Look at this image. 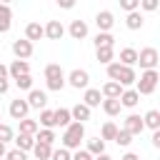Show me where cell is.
Returning a JSON list of instances; mask_svg holds the SVG:
<instances>
[{"mask_svg":"<svg viewBox=\"0 0 160 160\" xmlns=\"http://www.w3.org/2000/svg\"><path fill=\"white\" fill-rule=\"evenodd\" d=\"M2 160H28V155H25L22 150H18V148H15V150H8Z\"/></svg>","mask_w":160,"mask_h":160,"instance_id":"cell-41","label":"cell"},{"mask_svg":"<svg viewBox=\"0 0 160 160\" xmlns=\"http://www.w3.org/2000/svg\"><path fill=\"white\" fill-rule=\"evenodd\" d=\"M15 85H18V90H32V75H22V78H18L15 80Z\"/></svg>","mask_w":160,"mask_h":160,"instance_id":"cell-36","label":"cell"},{"mask_svg":"<svg viewBox=\"0 0 160 160\" xmlns=\"http://www.w3.org/2000/svg\"><path fill=\"white\" fill-rule=\"evenodd\" d=\"M60 140H62L65 150H80V142L85 140V125L82 122H70Z\"/></svg>","mask_w":160,"mask_h":160,"instance_id":"cell-2","label":"cell"},{"mask_svg":"<svg viewBox=\"0 0 160 160\" xmlns=\"http://www.w3.org/2000/svg\"><path fill=\"white\" fill-rule=\"evenodd\" d=\"M68 32H70L72 40H85L88 38V22L85 20H72L70 28H68Z\"/></svg>","mask_w":160,"mask_h":160,"instance_id":"cell-13","label":"cell"},{"mask_svg":"<svg viewBox=\"0 0 160 160\" xmlns=\"http://www.w3.org/2000/svg\"><path fill=\"white\" fill-rule=\"evenodd\" d=\"M45 85H48V90H62L65 88V78H55V80H45Z\"/></svg>","mask_w":160,"mask_h":160,"instance_id":"cell-40","label":"cell"},{"mask_svg":"<svg viewBox=\"0 0 160 160\" xmlns=\"http://www.w3.org/2000/svg\"><path fill=\"white\" fill-rule=\"evenodd\" d=\"M100 102H102L100 90H98V88H88V90H85V95H82V105H88V108L92 110V108H98Z\"/></svg>","mask_w":160,"mask_h":160,"instance_id":"cell-16","label":"cell"},{"mask_svg":"<svg viewBox=\"0 0 160 160\" xmlns=\"http://www.w3.org/2000/svg\"><path fill=\"white\" fill-rule=\"evenodd\" d=\"M120 92H122V88H120L118 82H112V80H108V82L102 85V90H100L102 100H118V98H120Z\"/></svg>","mask_w":160,"mask_h":160,"instance_id":"cell-15","label":"cell"},{"mask_svg":"<svg viewBox=\"0 0 160 160\" xmlns=\"http://www.w3.org/2000/svg\"><path fill=\"white\" fill-rule=\"evenodd\" d=\"M112 58H115V48H98L95 50V60L102 62V65H110Z\"/></svg>","mask_w":160,"mask_h":160,"instance_id":"cell-24","label":"cell"},{"mask_svg":"<svg viewBox=\"0 0 160 160\" xmlns=\"http://www.w3.org/2000/svg\"><path fill=\"white\" fill-rule=\"evenodd\" d=\"M95 25H98V32H110V28L115 25V15L110 10H100L95 15Z\"/></svg>","mask_w":160,"mask_h":160,"instance_id":"cell-8","label":"cell"},{"mask_svg":"<svg viewBox=\"0 0 160 160\" xmlns=\"http://www.w3.org/2000/svg\"><path fill=\"white\" fill-rule=\"evenodd\" d=\"M122 130H125V132H130L132 138H135V135H140V132L145 130V128H142V118H140V115H135V112H130V115L125 118Z\"/></svg>","mask_w":160,"mask_h":160,"instance_id":"cell-11","label":"cell"},{"mask_svg":"<svg viewBox=\"0 0 160 160\" xmlns=\"http://www.w3.org/2000/svg\"><path fill=\"white\" fill-rule=\"evenodd\" d=\"M38 125H42L45 130H52L55 128V110H48V108L40 110V122Z\"/></svg>","mask_w":160,"mask_h":160,"instance_id":"cell-27","label":"cell"},{"mask_svg":"<svg viewBox=\"0 0 160 160\" xmlns=\"http://www.w3.org/2000/svg\"><path fill=\"white\" fill-rule=\"evenodd\" d=\"M70 150H65V148H52V155H50V160H70Z\"/></svg>","mask_w":160,"mask_h":160,"instance_id":"cell-37","label":"cell"},{"mask_svg":"<svg viewBox=\"0 0 160 160\" xmlns=\"http://www.w3.org/2000/svg\"><path fill=\"white\" fill-rule=\"evenodd\" d=\"M40 38H45L42 25H40V22H28V25H25V40H28V42H35V40H40Z\"/></svg>","mask_w":160,"mask_h":160,"instance_id":"cell-14","label":"cell"},{"mask_svg":"<svg viewBox=\"0 0 160 160\" xmlns=\"http://www.w3.org/2000/svg\"><path fill=\"white\" fill-rule=\"evenodd\" d=\"M42 30H45V38L48 40H60L65 35V28H62L60 20H50L48 25H42Z\"/></svg>","mask_w":160,"mask_h":160,"instance_id":"cell-12","label":"cell"},{"mask_svg":"<svg viewBox=\"0 0 160 160\" xmlns=\"http://www.w3.org/2000/svg\"><path fill=\"white\" fill-rule=\"evenodd\" d=\"M118 100H120V108H135V105L140 102V95H138V92L130 88V90H122Z\"/></svg>","mask_w":160,"mask_h":160,"instance_id":"cell-19","label":"cell"},{"mask_svg":"<svg viewBox=\"0 0 160 160\" xmlns=\"http://www.w3.org/2000/svg\"><path fill=\"white\" fill-rule=\"evenodd\" d=\"M5 152H8V150H5V142H0V160L5 158Z\"/></svg>","mask_w":160,"mask_h":160,"instance_id":"cell-50","label":"cell"},{"mask_svg":"<svg viewBox=\"0 0 160 160\" xmlns=\"http://www.w3.org/2000/svg\"><path fill=\"white\" fill-rule=\"evenodd\" d=\"M120 8L125 12H135V10H140V0H120Z\"/></svg>","mask_w":160,"mask_h":160,"instance_id":"cell-38","label":"cell"},{"mask_svg":"<svg viewBox=\"0 0 160 160\" xmlns=\"http://www.w3.org/2000/svg\"><path fill=\"white\" fill-rule=\"evenodd\" d=\"M85 150H88V152H90L92 158H98V155H102V152H105V142H102L100 138H90V140H88V148H85Z\"/></svg>","mask_w":160,"mask_h":160,"instance_id":"cell-28","label":"cell"},{"mask_svg":"<svg viewBox=\"0 0 160 160\" xmlns=\"http://www.w3.org/2000/svg\"><path fill=\"white\" fill-rule=\"evenodd\" d=\"M55 140H58V138H55V130H45V128H40V130L35 132V142H42V145H50V148H52Z\"/></svg>","mask_w":160,"mask_h":160,"instance_id":"cell-25","label":"cell"},{"mask_svg":"<svg viewBox=\"0 0 160 160\" xmlns=\"http://www.w3.org/2000/svg\"><path fill=\"white\" fill-rule=\"evenodd\" d=\"M105 68H108V78H110L112 82H118L122 90H125L128 85H135V80H138L135 70H132V68H125V65H120V62H110V65H105Z\"/></svg>","mask_w":160,"mask_h":160,"instance_id":"cell-1","label":"cell"},{"mask_svg":"<svg viewBox=\"0 0 160 160\" xmlns=\"http://www.w3.org/2000/svg\"><path fill=\"white\" fill-rule=\"evenodd\" d=\"M65 85H70V88H75V90H88V85H90L88 70H82V68L70 70V75H65Z\"/></svg>","mask_w":160,"mask_h":160,"instance_id":"cell-4","label":"cell"},{"mask_svg":"<svg viewBox=\"0 0 160 160\" xmlns=\"http://www.w3.org/2000/svg\"><path fill=\"white\" fill-rule=\"evenodd\" d=\"M15 148H18V150H22V152H28V150H32V148H35V138H32V135H22V132H20V135L15 138Z\"/></svg>","mask_w":160,"mask_h":160,"instance_id":"cell-26","label":"cell"},{"mask_svg":"<svg viewBox=\"0 0 160 160\" xmlns=\"http://www.w3.org/2000/svg\"><path fill=\"white\" fill-rule=\"evenodd\" d=\"M8 90H10V82L8 80H0V95H5Z\"/></svg>","mask_w":160,"mask_h":160,"instance_id":"cell-45","label":"cell"},{"mask_svg":"<svg viewBox=\"0 0 160 160\" xmlns=\"http://www.w3.org/2000/svg\"><path fill=\"white\" fill-rule=\"evenodd\" d=\"M158 60H160V55H158L155 48H142L138 52V62H140L142 70H155L158 68Z\"/></svg>","mask_w":160,"mask_h":160,"instance_id":"cell-5","label":"cell"},{"mask_svg":"<svg viewBox=\"0 0 160 160\" xmlns=\"http://www.w3.org/2000/svg\"><path fill=\"white\" fill-rule=\"evenodd\" d=\"M92 42H95V50H98V48H115V38H112V32H98Z\"/></svg>","mask_w":160,"mask_h":160,"instance_id":"cell-23","label":"cell"},{"mask_svg":"<svg viewBox=\"0 0 160 160\" xmlns=\"http://www.w3.org/2000/svg\"><path fill=\"white\" fill-rule=\"evenodd\" d=\"M32 155H35V160H50V155H52V148H50V145H42V142H35V148H32Z\"/></svg>","mask_w":160,"mask_h":160,"instance_id":"cell-32","label":"cell"},{"mask_svg":"<svg viewBox=\"0 0 160 160\" xmlns=\"http://www.w3.org/2000/svg\"><path fill=\"white\" fill-rule=\"evenodd\" d=\"M140 8L142 10H155L158 8V0H140Z\"/></svg>","mask_w":160,"mask_h":160,"instance_id":"cell-43","label":"cell"},{"mask_svg":"<svg viewBox=\"0 0 160 160\" xmlns=\"http://www.w3.org/2000/svg\"><path fill=\"white\" fill-rule=\"evenodd\" d=\"M70 160H92V155H90L88 150H75V152L70 155Z\"/></svg>","mask_w":160,"mask_h":160,"instance_id":"cell-42","label":"cell"},{"mask_svg":"<svg viewBox=\"0 0 160 160\" xmlns=\"http://www.w3.org/2000/svg\"><path fill=\"white\" fill-rule=\"evenodd\" d=\"M102 105V110H105V115H110V118H115V115H120V100H102L100 102Z\"/></svg>","mask_w":160,"mask_h":160,"instance_id":"cell-34","label":"cell"},{"mask_svg":"<svg viewBox=\"0 0 160 160\" xmlns=\"http://www.w3.org/2000/svg\"><path fill=\"white\" fill-rule=\"evenodd\" d=\"M142 128H150L152 132L160 130V110H148L142 115Z\"/></svg>","mask_w":160,"mask_h":160,"instance_id":"cell-20","label":"cell"},{"mask_svg":"<svg viewBox=\"0 0 160 160\" xmlns=\"http://www.w3.org/2000/svg\"><path fill=\"white\" fill-rule=\"evenodd\" d=\"M115 135H118V125H115V122H105V125L100 128V135H98V138L105 142V140H115Z\"/></svg>","mask_w":160,"mask_h":160,"instance_id":"cell-31","label":"cell"},{"mask_svg":"<svg viewBox=\"0 0 160 160\" xmlns=\"http://www.w3.org/2000/svg\"><path fill=\"white\" fill-rule=\"evenodd\" d=\"M8 112H10V118L12 120H25L28 118V112H30V105H28V100L25 98H15L12 102H10V108H8Z\"/></svg>","mask_w":160,"mask_h":160,"instance_id":"cell-6","label":"cell"},{"mask_svg":"<svg viewBox=\"0 0 160 160\" xmlns=\"http://www.w3.org/2000/svg\"><path fill=\"white\" fill-rule=\"evenodd\" d=\"M38 130H40L38 120H30V118L20 120V132H22V135H32V138H35V132H38Z\"/></svg>","mask_w":160,"mask_h":160,"instance_id":"cell-30","label":"cell"},{"mask_svg":"<svg viewBox=\"0 0 160 160\" xmlns=\"http://www.w3.org/2000/svg\"><path fill=\"white\" fill-rule=\"evenodd\" d=\"M12 25V10L8 2H0V32H8Z\"/></svg>","mask_w":160,"mask_h":160,"instance_id":"cell-18","label":"cell"},{"mask_svg":"<svg viewBox=\"0 0 160 160\" xmlns=\"http://www.w3.org/2000/svg\"><path fill=\"white\" fill-rule=\"evenodd\" d=\"M55 78H65V70H62L58 62L45 65V80H55Z\"/></svg>","mask_w":160,"mask_h":160,"instance_id":"cell-33","label":"cell"},{"mask_svg":"<svg viewBox=\"0 0 160 160\" xmlns=\"http://www.w3.org/2000/svg\"><path fill=\"white\" fill-rule=\"evenodd\" d=\"M12 55H15L18 60H28V58L32 55V42H28L25 38H22V40H20V38L12 40Z\"/></svg>","mask_w":160,"mask_h":160,"instance_id":"cell-9","label":"cell"},{"mask_svg":"<svg viewBox=\"0 0 160 160\" xmlns=\"http://www.w3.org/2000/svg\"><path fill=\"white\" fill-rule=\"evenodd\" d=\"M12 128L10 125H5V122H0V142H8V140H12Z\"/></svg>","mask_w":160,"mask_h":160,"instance_id":"cell-39","label":"cell"},{"mask_svg":"<svg viewBox=\"0 0 160 160\" xmlns=\"http://www.w3.org/2000/svg\"><path fill=\"white\" fill-rule=\"evenodd\" d=\"M0 80H8V65L0 62Z\"/></svg>","mask_w":160,"mask_h":160,"instance_id":"cell-47","label":"cell"},{"mask_svg":"<svg viewBox=\"0 0 160 160\" xmlns=\"http://www.w3.org/2000/svg\"><path fill=\"white\" fill-rule=\"evenodd\" d=\"M115 142H118V145H120V148H128V145H130V142H132V135H130V132H125V130H120V128H118V135H115Z\"/></svg>","mask_w":160,"mask_h":160,"instance_id":"cell-35","label":"cell"},{"mask_svg":"<svg viewBox=\"0 0 160 160\" xmlns=\"http://www.w3.org/2000/svg\"><path fill=\"white\" fill-rule=\"evenodd\" d=\"M142 15H140V10H135V12H128V18H125V25L130 28V30H140L142 28Z\"/></svg>","mask_w":160,"mask_h":160,"instance_id":"cell-29","label":"cell"},{"mask_svg":"<svg viewBox=\"0 0 160 160\" xmlns=\"http://www.w3.org/2000/svg\"><path fill=\"white\" fill-rule=\"evenodd\" d=\"M92 160H112V158H110L108 152H102V155H98V158H92Z\"/></svg>","mask_w":160,"mask_h":160,"instance_id":"cell-49","label":"cell"},{"mask_svg":"<svg viewBox=\"0 0 160 160\" xmlns=\"http://www.w3.org/2000/svg\"><path fill=\"white\" fill-rule=\"evenodd\" d=\"M0 120H2V112H0Z\"/></svg>","mask_w":160,"mask_h":160,"instance_id":"cell-51","label":"cell"},{"mask_svg":"<svg viewBox=\"0 0 160 160\" xmlns=\"http://www.w3.org/2000/svg\"><path fill=\"white\" fill-rule=\"evenodd\" d=\"M70 122H72L70 108H58V110H55V128H68Z\"/></svg>","mask_w":160,"mask_h":160,"instance_id":"cell-22","label":"cell"},{"mask_svg":"<svg viewBox=\"0 0 160 160\" xmlns=\"http://www.w3.org/2000/svg\"><path fill=\"white\" fill-rule=\"evenodd\" d=\"M8 75H10L12 80H18V78H22V75H30V62H28V60H12V62L8 65Z\"/></svg>","mask_w":160,"mask_h":160,"instance_id":"cell-10","label":"cell"},{"mask_svg":"<svg viewBox=\"0 0 160 160\" xmlns=\"http://www.w3.org/2000/svg\"><path fill=\"white\" fill-rule=\"evenodd\" d=\"M70 118H72V122H82L85 125V120H90V108L78 102L75 108H70Z\"/></svg>","mask_w":160,"mask_h":160,"instance_id":"cell-17","label":"cell"},{"mask_svg":"<svg viewBox=\"0 0 160 160\" xmlns=\"http://www.w3.org/2000/svg\"><path fill=\"white\" fill-rule=\"evenodd\" d=\"M58 5H60V8H65V10L75 8V2H72V0H58Z\"/></svg>","mask_w":160,"mask_h":160,"instance_id":"cell-44","label":"cell"},{"mask_svg":"<svg viewBox=\"0 0 160 160\" xmlns=\"http://www.w3.org/2000/svg\"><path fill=\"white\" fill-rule=\"evenodd\" d=\"M120 160H140V158H138V155H135V152H125V155H122V158H120Z\"/></svg>","mask_w":160,"mask_h":160,"instance_id":"cell-48","label":"cell"},{"mask_svg":"<svg viewBox=\"0 0 160 160\" xmlns=\"http://www.w3.org/2000/svg\"><path fill=\"white\" fill-rule=\"evenodd\" d=\"M158 80H160V75H158V70H145L142 75H140V80H135V92L138 95H152L155 92V88H158Z\"/></svg>","mask_w":160,"mask_h":160,"instance_id":"cell-3","label":"cell"},{"mask_svg":"<svg viewBox=\"0 0 160 160\" xmlns=\"http://www.w3.org/2000/svg\"><path fill=\"white\" fill-rule=\"evenodd\" d=\"M120 65H125V68H132L135 62H138V50L135 48H122L120 50V60H118Z\"/></svg>","mask_w":160,"mask_h":160,"instance_id":"cell-21","label":"cell"},{"mask_svg":"<svg viewBox=\"0 0 160 160\" xmlns=\"http://www.w3.org/2000/svg\"><path fill=\"white\" fill-rule=\"evenodd\" d=\"M28 105H30V110L35 108V110H45V105H48V92L45 90H38V88H32L30 92H28Z\"/></svg>","mask_w":160,"mask_h":160,"instance_id":"cell-7","label":"cell"},{"mask_svg":"<svg viewBox=\"0 0 160 160\" xmlns=\"http://www.w3.org/2000/svg\"><path fill=\"white\" fill-rule=\"evenodd\" d=\"M152 145H155V148H160V130H155V132H152Z\"/></svg>","mask_w":160,"mask_h":160,"instance_id":"cell-46","label":"cell"}]
</instances>
